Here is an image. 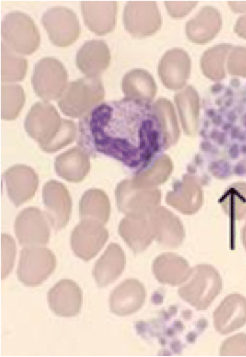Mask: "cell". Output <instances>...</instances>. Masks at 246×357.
<instances>
[{
    "label": "cell",
    "instance_id": "cell-1",
    "mask_svg": "<svg viewBox=\"0 0 246 357\" xmlns=\"http://www.w3.org/2000/svg\"><path fill=\"white\" fill-rule=\"evenodd\" d=\"M77 143L89 155L111 157L136 176L151 169L167 149L154 106L129 98L100 104L82 117Z\"/></svg>",
    "mask_w": 246,
    "mask_h": 357
},
{
    "label": "cell",
    "instance_id": "cell-2",
    "mask_svg": "<svg viewBox=\"0 0 246 357\" xmlns=\"http://www.w3.org/2000/svg\"><path fill=\"white\" fill-rule=\"evenodd\" d=\"M221 277L215 268L208 265L194 268L188 280L178 293L184 301L198 310H207L221 291Z\"/></svg>",
    "mask_w": 246,
    "mask_h": 357
},
{
    "label": "cell",
    "instance_id": "cell-3",
    "mask_svg": "<svg viewBox=\"0 0 246 357\" xmlns=\"http://www.w3.org/2000/svg\"><path fill=\"white\" fill-rule=\"evenodd\" d=\"M105 96L99 77H84L71 82L59 98L58 107L65 115L83 117L102 101Z\"/></svg>",
    "mask_w": 246,
    "mask_h": 357
},
{
    "label": "cell",
    "instance_id": "cell-4",
    "mask_svg": "<svg viewBox=\"0 0 246 357\" xmlns=\"http://www.w3.org/2000/svg\"><path fill=\"white\" fill-rule=\"evenodd\" d=\"M1 36L6 45L19 54H32L40 45V36L34 22L22 12H13L4 17Z\"/></svg>",
    "mask_w": 246,
    "mask_h": 357
},
{
    "label": "cell",
    "instance_id": "cell-5",
    "mask_svg": "<svg viewBox=\"0 0 246 357\" xmlns=\"http://www.w3.org/2000/svg\"><path fill=\"white\" fill-rule=\"evenodd\" d=\"M32 84L36 94L44 100H56L68 87L67 71L58 59L44 58L35 67Z\"/></svg>",
    "mask_w": 246,
    "mask_h": 357
},
{
    "label": "cell",
    "instance_id": "cell-6",
    "mask_svg": "<svg viewBox=\"0 0 246 357\" xmlns=\"http://www.w3.org/2000/svg\"><path fill=\"white\" fill-rule=\"evenodd\" d=\"M56 267V257L50 250L39 246L25 248L20 252L18 279L27 287H37L48 279Z\"/></svg>",
    "mask_w": 246,
    "mask_h": 357
},
{
    "label": "cell",
    "instance_id": "cell-7",
    "mask_svg": "<svg viewBox=\"0 0 246 357\" xmlns=\"http://www.w3.org/2000/svg\"><path fill=\"white\" fill-rule=\"evenodd\" d=\"M63 124L64 119L60 118L53 105L38 102L29 112L25 127L28 135L46 151L55 141Z\"/></svg>",
    "mask_w": 246,
    "mask_h": 357
},
{
    "label": "cell",
    "instance_id": "cell-8",
    "mask_svg": "<svg viewBox=\"0 0 246 357\" xmlns=\"http://www.w3.org/2000/svg\"><path fill=\"white\" fill-rule=\"evenodd\" d=\"M51 42L58 47H67L74 43L80 34V26L76 15L65 7L49 10L42 17Z\"/></svg>",
    "mask_w": 246,
    "mask_h": 357
},
{
    "label": "cell",
    "instance_id": "cell-9",
    "mask_svg": "<svg viewBox=\"0 0 246 357\" xmlns=\"http://www.w3.org/2000/svg\"><path fill=\"white\" fill-rule=\"evenodd\" d=\"M117 206L128 216H148L160 202L158 190L138 188L129 181L119 185L116 190Z\"/></svg>",
    "mask_w": 246,
    "mask_h": 357
},
{
    "label": "cell",
    "instance_id": "cell-10",
    "mask_svg": "<svg viewBox=\"0 0 246 357\" xmlns=\"http://www.w3.org/2000/svg\"><path fill=\"white\" fill-rule=\"evenodd\" d=\"M123 22L131 34L146 37L160 29L161 17L155 1H129L123 14Z\"/></svg>",
    "mask_w": 246,
    "mask_h": 357
},
{
    "label": "cell",
    "instance_id": "cell-11",
    "mask_svg": "<svg viewBox=\"0 0 246 357\" xmlns=\"http://www.w3.org/2000/svg\"><path fill=\"white\" fill-rule=\"evenodd\" d=\"M15 234L20 245L34 247L46 245L50 237V229L46 215L36 208L24 210L17 217Z\"/></svg>",
    "mask_w": 246,
    "mask_h": 357
},
{
    "label": "cell",
    "instance_id": "cell-12",
    "mask_svg": "<svg viewBox=\"0 0 246 357\" xmlns=\"http://www.w3.org/2000/svg\"><path fill=\"white\" fill-rule=\"evenodd\" d=\"M109 234L104 225L93 221L82 220L72 234V248L80 259L89 261L101 250Z\"/></svg>",
    "mask_w": 246,
    "mask_h": 357
},
{
    "label": "cell",
    "instance_id": "cell-13",
    "mask_svg": "<svg viewBox=\"0 0 246 357\" xmlns=\"http://www.w3.org/2000/svg\"><path fill=\"white\" fill-rule=\"evenodd\" d=\"M43 197L48 219L53 228H65L70 220L72 200L68 190L61 183L52 181L44 188Z\"/></svg>",
    "mask_w": 246,
    "mask_h": 357
},
{
    "label": "cell",
    "instance_id": "cell-14",
    "mask_svg": "<svg viewBox=\"0 0 246 357\" xmlns=\"http://www.w3.org/2000/svg\"><path fill=\"white\" fill-rule=\"evenodd\" d=\"M191 70L189 55L182 50L167 52L160 62L158 73L164 86L176 90L186 84Z\"/></svg>",
    "mask_w": 246,
    "mask_h": 357
},
{
    "label": "cell",
    "instance_id": "cell-15",
    "mask_svg": "<svg viewBox=\"0 0 246 357\" xmlns=\"http://www.w3.org/2000/svg\"><path fill=\"white\" fill-rule=\"evenodd\" d=\"M48 302L54 314L60 317H71L80 312L83 296L76 282L63 280L49 291Z\"/></svg>",
    "mask_w": 246,
    "mask_h": 357
},
{
    "label": "cell",
    "instance_id": "cell-16",
    "mask_svg": "<svg viewBox=\"0 0 246 357\" xmlns=\"http://www.w3.org/2000/svg\"><path fill=\"white\" fill-rule=\"evenodd\" d=\"M8 195L16 206L31 199L38 186L35 172L24 165H16L4 174Z\"/></svg>",
    "mask_w": 246,
    "mask_h": 357
},
{
    "label": "cell",
    "instance_id": "cell-17",
    "mask_svg": "<svg viewBox=\"0 0 246 357\" xmlns=\"http://www.w3.org/2000/svg\"><path fill=\"white\" fill-rule=\"evenodd\" d=\"M145 287L137 280H128L119 285L111 294L110 307L117 316H128L138 312L145 304Z\"/></svg>",
    "mask_w": 246,
    "mask_h": 357
},
{
    "label": "cell",
    "instance_id": "cell-18",
    "mask_svg": "<svg viewBox=\"0 0 246 357\" xmlns=\"http://www.w3.org/2000/svg\"><path fill=\"white\" fill-rule=\"evenodd\" d=\"M81 9L86 26L93 33L106 35L114 29L117 13L116 1H82Z\"/></svg>",
    "mask_w": 246,
    "mask_h": 357
},
{
    "label": "cell",
    "instance_id": "cell-19",
    "mask_svg": "<svg viewBox=\"0 0 246 357\" xmlns=\"http://www.w3.org/2000/svg\"><path fill=\"white\" fill-rule=\"evenodd\" d=\"M245 323L246 299L240 294L229 295L215 311V328L222 335L240 328Z\"/></svg>",
    "mask_w": 246,
    "mask_h": 357
},
{
    "label": "cell",
    "instance_id": "cell-20",
    "mask_svg": "<svg viewBox=\"0 0 246 357\" xmlns=\"http://www.w3.org/2000/svg\"><path fill=\"white\" fill-rule=\"evenodd\" d=\"M149 219L154 237L163 246L175 248L183 239L184 231L178 218L163 207L156 208Z\"/></svg>",
    "mask_w": 246,
    "mask_h": 357
},
{
    "label": "cell",
    "instance_id": "cell-21",
    "mask_svg": "<svg viewBox=\"0 0 246 357\" xmlns=\"http://www.w3.org/2000/svg\"><path fill=\"white\" fill-rule=\"evenodd\" d=\"M111 54L107 44L101 40L87 42L78 51L76 65L88 77H99L109 67Z\"/></svg>",
    "mask_w": 246,
    "mask_h": 357
},
{
    "label": "cell",
    "instance_id": "cell-22",
    "mask_svg": "<svg viewBox=\"0 0 246 357\" xmlns=\"http://www.w3.org/2000/svg\"><path fill=\"white\" fill-rule=\"evenodd\" d=\"M191 271L189 264L183 257L172 253L158 256L153 264L156 279L162 284L173 287L186 282Z\"/></svg>",
    "mask_w": 246,
    "mask_h": 357
},
{
    "label": "cell",
    "instance_id": "cell-23",
    "mask_svg": "<svg viewBox=\"0 0 246 357\" xmlns=\"http://www.w3.org/2000/svg\"><path fill=\"white\" fill-rule=\"evenodd\" d=\"M126 260L124 252L116 244H111L96 263L93 275L97 285L106 287L115 281L122 273Z\"/></svg>",
    "mask_w": 246,
    "mask_h": 357
},
{
    "label": "cell",
    "instance_id": "cell-24",
    "mask_svg": "<svg viewBox=\"0 0 246 357\" xmlns=\"http://www.w3.org/2000/svg\"><path fill=\"white\" fill-rule=\"evenodd\" d=\"M55 169L65 180L79 183L90 169L89 155L81 148H73L56 158Z\"/></svg>",
    "mask_w": 246,
    "mask_h": 357
},
{
    "label": "cell",
    "instance_id": "cell-25",
    "mask_svg": "<svg viewBox=\"0 0 246 357\" xmlns=\"http://www.w3.org/2000/svg\"><path fill=\"white\" fill-rule=\"evenodd\" d=\"M119 233L136 252L146 250L154 235L148 216H128L120 224Z\"/></svg>",
    "mask_w": 246,
    "mask_h": 357
},
{
    "label": "cell",
    "instance_id": "cell-26",
    "mask_svg": "<svg viewBox=\"0 0 246 357\" xmlns=\"http://www.w3.org/2000/svg\"><path fill=\"white\" fill-rule=\"evenodd\" d=\"M222 24L220 13L213 8L206 7L186 26V33L193 43H207L217 35Z\"/></svg>",
    "mask_w": 246,
    "mask_h": 357
},
{
    "label": "cell",
    "instance_id": "cell-27",
    "mask_svg": "<svg viewBox=\"0 0 246 357\" xmlns=\"http://www.w3.org/2000/svg\"><path fill=\"white\" fill-rule=\"evenodd\" d=\"M111 206L108 195L100 190L86 192L79 203V213L82 220H90L102 225L110 219Z\"/></svg>",
    "mask_w": 246,
    "mask_h": 357
},
{
    "label": "cell",
    "instance_id": "cell-28",
    "mask_svg": "<svg viewBox=\"0 0 246 357\" xmlns=\"http://www.w3.org/2000/svg\"><path fill=\"white\" fill-rule=\"evenodd\" d=\"M122 91L126 98L151 103L157 91L151 75L142 70H134L126 75L122 81Z\"/></svg>",
    "mask_w": 246,
    "mask_h": 357
},
{
    "label": "cell",
    "instance_id": "cell-29",
    "mask_svg": "<svg viewBox=\"0 0 246 357\" xmlns=\"http://www.w3.org/2000/svg\"><path fill=\"white\" fill-rule=\"evenodd\" d=\"M28 62L22 56L1 43V82L13 83L22 82L26 75Z\"/></svg>",
    "mask_w": 246,
    "mask_h": 357
},
{
    "label": "cell",
    "instance_id": "cell-30",
    "mask_svg": "<svg viewBox=\"0 0 246 357\" xmlns=\"http://www.w3.org/2000/svg\"><path fill=\"white\" fill-rule=\"evenodd\" d=\"M176 102L182 123L187 132H195L197 126L199 98L197 91L191 86L179 93Z\"/></svg>",
    "mask_w": 246,
    "mask_h": 357
},
{
    "label": "cell",
    "instance_id": "cell-31",
    "mask_svg": "<svg viewBox=\"0 0 246 357\" xmlns=\"http://www.w3.org/2000/svg\"><path fill=\"white\" fill-rule=\"evenodd\" d=\"M231 49L228 45L215 47L205 52L202 58L201 67L205 75L213 81L224 78V61Z\"/></svg>",
    "mask_w": 246,
    "mask_h": 357
},
{
    "label": "cell",
    "instance_id": "cell-32",
    "mask_svg": "<svg viewBox=\"0 0 246 357\" xmlns=\"http://www.w3.org/2000/svg\"><path fill=\"white\" fill-rule=\"evenodd\" d=\"M25 102V93L20 86H1V116L3 120H15L22 111Z\"/></svg>",
    "mask_w": 246,
    "mask_h": 357
},
{
    "label": "cell",
    "instance_id": "cell-33",
    "mask_svg": "<svg viewBox=\"0 0 246 357\" xmlns=\"http://www.w3.org/2000/svg\"><path fill=\"white\" fill-rule=\"evenodd\" d=\"M165 135L167 149L177 142L179 129L172 104L165 98H160L154 105Z\"/></svg>",
    "mask_w": 246,
    "mask_h": 357
},
{
    "label": "cell",
    "instance_id": "cell-34",
    "mask_svg": "<svg viewBox=\"0 0 246 357\" xmlns=\"http://www.w3.org/2000/svg\"><path fill=\"white\" fill-rule=\"evenodd\" d=\"M172 168L171 161L166 155L161 156L154 166L147 172L136 176L132 183L138 188H148L157 185L164 181Z\"/></svg>",
    "mask_w": 246,
    "mask_h": 357
},
{
    "label": "cell",
    "instance_id": "cell-35",
    "mask_svg": "<svg viewBox=\"0 0 246 357\" xmlns=\"http://www.w3.org/2000/svg\"><path fill=\"white\" fill-rule=\"evenodd\" d=\"M167 202L184 214H192L201 206L202 195L198 190H176L168 194Z\"/></svg>",
    "mask_w": 246,
    "mask_h": 357
},
{
    "label": "cell",
    "instance_id": "cell-36",
    "mask_svg": "<svg viewBox=\"0 0 246 357\" xmlns=\"http://www.w3.org/2000/svg\"><path fill=\"white\" fill-rule=\"evenodd\" d=\"M1 242V276L5 279L13 268L16 247L13 238L8 234H2Z\"/></svg>",
    "mask_w": 246,
    "mask_h": 357
},
{
    "label": "cell",
    "instance_id": "cell-37",
    "mask_svg": "<svg viewBox=\"0 0 246 357\" xmlns=\"http://www.w3.org/2000/svg\"><path fill=\"white\" fill-rule=\"evenodd\" d=\"M222 206L228 213L240 220L246 214V190L228 195Z\"/></svg>",
    "mask_w": 246,
    "mask_h": 357
},
{
    "label": "cell",
    "instance_id": "cell-38",
    "mask_svg": "<svg viewBox=\"0 0 246 357\" xmlns=\"http://www.w3.org/2000/svg\"><path fill=\"white\" fill-rule=\"evenodd\" d=\"M76 125L71 121L64 120L60 132L52 144L47 149V153H54L72 143L76 137Z\"/></svg>",
    "mask_w": 246,
    "mask_h": 357
},
{
    "label": "cell",
    "instance_id": "cell-39",
    "mask_svg": "<svg viewBox=\"0 0 246 357\" xmlns=\"http://www.w3.org/2000/svg\"><path fill=\"white\" fill-rule=\"evenodd\" d=\"M220 355L246 356V334L239 333L225 341L220 348Z\"/></svg>",
    "mask_w": 246,
    "mask_h": 357
},
{
    "label": "cell",
    "instance_id": "cell-40",
    "mask_svg": "<svg viewBox=\"0 0 246 357\" xmlns=\"http://www.w3.org/2000/svg\"><path fill=\"white\" fill-rule=\"evenodd\" d=\"M229 71L233 75L246 77V48H236L231 54Z\"/></svg>",
    "mask_w": 246,
    "mask_h": 357
},
{
    "label": "cell",
    "instance_id": "cell-41",
    "mask_svg": "<svg viewBox=\"0 0 246 357\" xmlns=\"http://www.w3.org/2000/svg\"><path fill=\"white\" fill-rule=\"evenodd\" d=\"M196 1H166L167 9L171 16L179 18L186 16L195 8Z\"/></svg>",
    "mask_w": 246,
    "mask_h": 357
},
{
    "label": "cell",
    "instance_id": "cell-42",
    "mask_svg": "<svg viewBox=\"0 0 246 357\" xmlns=\"http://www.w3.org/2000/svg\"><path fill=\"white\" fill-rule=\"evenodd\" d=\"M236 32L246 39V16L240 17L236 26Z\"/></svg>",
    "mask_w": 246,
    "mask_h": 357
},
{
    "label": "cell",
    "instance_id": "cell-43",
    "mask_svg": "<svg viewBox=\"0 0 246 357\" xmlns=\"http://www.w3.org/2000/svg\"><path fill=\"white\" fill-rule=\"evenodd\" d=\"M231 8L237 13L246 12V1H231L229 3Z\"/></svg>",
    "mask_w": 246,
    "mask_h": 357
},
{
    "label": "cell",
    "instance_id": "cell-44",
    "mask_svg": "<svg viewBox=\"0 0 246 357\" xmlns=\"http://www.w3.org/2000/svg\"><path fill=\"white\" fill-rule=\"evenodd\" d=\"M243 243H244L245 248L246 249V225L243 229Z\"/></svg>",
    "mask_w": 246,
    "mask_h": 357
}]
</instances>
